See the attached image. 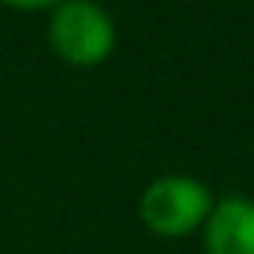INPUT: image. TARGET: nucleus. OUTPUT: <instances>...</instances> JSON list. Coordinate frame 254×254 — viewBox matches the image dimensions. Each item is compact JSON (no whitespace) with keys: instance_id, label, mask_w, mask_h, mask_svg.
<instances>
[{"instance_id":"nucleus-4","label":"nucleus","mask_w":254,"mask_h":254,"mask_svg":"<svg viewBox=\"0 0 254 254\" xmlns=\"http://www.w3.org/2000/svg\"><path fill=\"white\" fill-rule=\"evenodd\" d=\"M4 8H15V11H53L60 0H0Z\"/></svg>"},{"instance_id":"nucleus-2","label":"nucleus","mask_w":254,"mask_h":254,"mask_svg":"<svg viewBox=\"0 0 254 254\" xmlns=\"http://www.w3.org/2000/svg\"><path fill=\"white\" fill-rule=\"evenodd\" d=\"M49 49L71 67H101L116 53V19L101 0H60L49 11Z\"/></svg>"},{"instance_id":"nucleus-1","label":"nucleus","mask_w":254,"mask_h":254,"mask_svg":"<svg viewBox=\"0 0 254 254\" xmlns=\"http://www.w3.org/2000/svg\"><path fill=\"white\" fill-rule=\"evenodd\" d=\"M213 202L217 198L209 183L183 172H168L150 180L146 190L138 194V221L146 232H153L161 239H187L202 232Z\"/></svg>"},{"instance_id":"nucleus-3","label":"nucleus","mask_w":254,"mask_h":254,"mask_svg":"<svg viewBox=\"0 0 254 254\" xmlns=\"http://www.w3.org/2000/svg\"><path fill=\"white\" fill-rule=\"evenodd\" d=\"M202 247L206 254H254V198H217L202 224Z\"/></svg>"}]
</instances>
